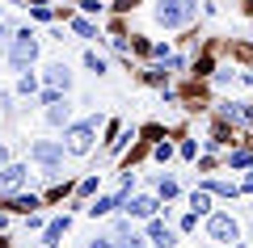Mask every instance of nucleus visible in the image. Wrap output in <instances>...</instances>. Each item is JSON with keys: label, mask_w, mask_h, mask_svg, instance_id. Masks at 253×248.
Segmentation results:
<instances>
[{"label": "nucleus", "mask_w": 253, "mask_h": 248, "mask_svg": "<svg viewBox=\"0 0 253 248\" xmlns=\"http://www.w3.org/2000/svg\"><path fill=\"white\" fill-rule=\"evenodd\" d=\"M9 42V26H4V21H0V46Z\"/></svg>", "instance_id": "nucleus-23"}, {"label": "nucleus", "mask_w": 253, "mask_h": 248, "mask_svg": "<svg viewBox=\"0 0 253 248\" xmlns=\"http://www.w3.org/2000/svg\"><path fill=\"white\" fill-rule=\"evenodd\" d=\"M30 160H38V164H46V169H59V160H63V143H51V139L30 143Z\"/></svg>", "instance_id": "nucleus-5"}, {"label": "nucleus", "mask_w": 253, "mask_h": 248, "mask_svg": "<svg viewBox=\"0 0 253 248\" xmlns=\"http://www.w3.org/2000/svg\"><path fill=\"white\" fill-rule=\"evenodd\" d=\"M156 189H161V198H173V194H177V185H173V181H161Z\"/></svg>", "instance_id": "nucleus-20"}, {"label": "nucleus", "mask_w": 253, "mask_h": 248, "mask_svg": "<svg viewBox=\"0 0 253 248\" xmlns=\"http://www.w3.org/2000/svg\"><path fill=\"white\" fill-rule=\"evenodd\" d=\"M89 248H114V240H93Z\"/></svg>", "instance_id": "nucleus-21"}, {"label": "nucleus", "mask_w": 253, "mask_h": 248, "mask_svg": "<svg viewBox=\"0 0 253 248\" xmlns=\"http://www.w3.org/2000/svg\"><path fill=\"white\" fill-rule=\"evenodd\" d=\"M84 68H89V71H97V76H101V71H106V59H101L97 51H84Z\"/></svg>", "instance_id": "nucleus-15"}, {"label": "nucleus", "mask_w": 253, "mask_h": 248, "mask_svg": "<svg viewBox=\"0 0 253 248\" xmlns=\"http://www.w3.org/2000/svg\"><path fill=\"white\" fill-rule=\"evenodd\" d=\"M156 211H161V202H156V198H148V194L131 198V206H126V214H131V219H152Z\"/></svg>", "instance_id": "nucleus-8"}, {"label": "nucleus", "mask_w": 253, "mask_h": 248, "mask_svg": "<svg viewBox=\"0 0 253 248\" xmlns=\"http://www.w3.org/2000/svg\"><path fill=\"white\" fill-rule=\"evenodd\" d=\"M203 189H207V194H224V198H232V194H236V185H228V181H207Z\"/></svg>", "instance_id": "nucleus-16"}, {"label": "nucleus", "mask_w": 253, "mask_h": 248, "mask_svg": "<svg viewBox=\"0 0 253 248\" xmlns=\"http://www.w3.org/2000/svg\"><path fill=\"white\" fill-rule=\"evenodd\" d=\"M148 240H152L156 248H173V231L165 227L161 219H152V223H148Z\"/></svg>", "instance_id": "nucleus-10"}, {"label": "nucleus", "mask_w": 253, "mask_h": 248, "mask_svg": "<svg viewBox=\"0 0 253 248\" xmlns=\"http://www.w3.org/2000/svg\"><path fill=\"white\" fill-rule=\"evenodd\" d=\"M156 17H161L165 26H181V21L194 17V4H190V0H156Z\"/></svg>", "instance_id": "nucleus-4"}, {"label": "nucleus", "mask_w": 253, "mask_h": 248, "mask_svg": "<svg viewBox=\"0 0 253 248\" xmlns=\"http://www.w3.org/2000/svg\"><path fill=\"white\" fill-rule=\"evenodd\" d=\"M9 206H13V211H21V214H34V206H42V202H38L34 194H13Z\"/></svg>", "instance_id": "nucleus-13"}, {"label": "nucleus", "mask_w": 253, "mask_h": 248, "mask_svg": "<svg viewBox=\"0 0 253 248\" xmlns=\"http://www.w3.org/2000/svg\"><path fill=\"white\" fill-rule=\"evenodd\" d=\"M93 135H97V118H84V122H72L63 126V151H72V156H89L93 151Z\"/></svg>", "instance_id": "nucleus-1"}, {"label": "nucleus", "mask_w": 253, "mask_h": 248, "mask_svg": "<svg viewBox=\"0 0 253 248\" xmlns=\"http://www.w3.org/2000/svg\"><path fill=\"white\" fill-rule=\"evenodd\" d=\"M72 30H76L81 38H93V34H97V30H93V21H84V17H76V21H72Z\"/></svg>", "instance_id": "nucleus-17"}, {"label": "nucleus", "mask_w": 253, "mask_h": 248, "mask_svg": "<svg viewBox=\"0 0 253 248\" xmlns=\"http://www.w3.org/2000/svg\"><path fill=\"white\" fill-rule=\"evenodd\" d=\"M63 231H68V219H51V223H46V244H59Z\"/></svg>", "instance_id": "nucleus-14"}, {"label": "nucleus", "mask_w": 253, "mask_h": 248, "mask_svg": "<svg viewBox=\"0 0 253 248\" xmlns=\"http://www.w3.org/2000/svg\"><path fill=\"white\" fill-rule=\"evenodd\" d=\"M4 164H9V147H4V143H0V169H4Z\"/></svg>", "instance_id": "nucleus-22"}, {"label": "nucleus", "mask_w": 253, "mask_h": 248, "mask_svg": "<svg viewBox=\"0 0 253 248\" xmlns=\"http://www.w3.org/2000/svg\"><path fill=\"white\" fill-rule=\"evenodd\" d=\"M46 122L51 126H72V106H68V97H59L55 106H46Z\"/></svg>", "instance_id": "nucleus-9"}, {"label": "nucleus", "mask_w": 253, "mask_h": 248, "mask_svg": "<svg viewBox=\"0 0 253 248\" xmlns=\"http://www.w3.org/2000/svg\"><path fill=\"white\" fill-rule=\"evenodd\" d=\"M34 59H38V38L30 34V30H21V34H17V38L9 42V63H13V68H21V71H26L30 63H34Z\"/></svg>", "instance_id": "nucleus-2"}, {"label": "nucleus", "mask_w": 253, "mask_h": 248, "mask_svg": "<svg viewBox=\"0 0 253 248\" xmlns=\"http://www.w3.org/2000/svg\"><path fill=\"white\" fill-rule=\"evenodd\" d=\"M148 240L144 236H135V231H131V223H118V244L114 248H144Z\"/></svg>", "instance_id": "nucleus-11"}, {"label": "nucleus", "mask_w": 253, "mask_h": 248, "mask_svg": "<svg viewBox=\"0 0 253 248\" xmlns=\"http://www.w3.org/2000/svg\"><path fill=\"white\" fill-rule=\"evenodd\" d=\"M207 236L215 240V244H232V240H241V223H236L232 214H211L207 219Z\"/></svg>", "instance_id": "nucleus-3"}, {"label": "nucleus", "mask_w": 253, "mask_h": 248, "mask_svg": "<svg viewBox=\"0 0 253 248\" xmlns=\"http://www.w3.org/2000/svg\"><path fill=\"white\" fill-rule=\"evenodd\" d=\"M46 89H55V93L68 97V89H72V71L63 68V63H51V68H46Z\"/></svg>", "instance_id": "nucleus-7"}, {"label": "nucleus", "mask_w": 253, "mask_h": 248, "mask_svg": "<svg viewBox=\"0 0 253 248\" xmlns=\"http://www.w3.org/2000/svg\"><path fill=\"white\" fill-rule=\"evenodd\" d=\"M17 89H21V93H26V97H30V93H38V80H34V76H30V71H26V76H21V80H17Z\"/></svg>", "instance_id": "nucleus-18"}, {"label": "nucleus", "mask_w": 253, "mask_h": 248, "mask_svg": "<svg viewBox=\"0 0 253 248\" xmlns=\"http://www.w3.org/2000/svg\"><path fill=\"white\" fill-rule=\"evenodd\" d=\"M26 181V164H4L0 169V198H13Z\"/></svg>", "instance_id": "nucleus-6"}, {"label": "nucleus", "mask_w": 253, "mask_h": 248, "mask_svg": "<svg viewBox=\"0 0 253 248\" xmlns=\"http://www.w3.org/2000/svg\"><path fill=\"white\" fill-rule=\"evenodd\" d=\"M207 211H211V194L207 189H194V194H190V214L199 219V214H207Z\"/></svg>", "instance_id": "nucleus-12"}, {"label": "nucleus", "mask_w": 253, "mask_h": 248, "mask_svg": "<svg viewBox=\"0 0 253 248\" xmlns=\"http://www.w3.org/2000/svg\"><path fill=\"white\" fill-rule=\"evenodd\" d=\"M249 164V151H232V169H245Z\"/></svg>", "instance_id": "nucleus-19"}, {"label": "nucleus", "mask_w": 253, "mask_h": 248, "mask_svg": "<svg viewBox=\"0 0 253 248\" xmlns=\"http://www.w3.org/2000/svg\"><path fill=\"white\" fill-rule=\"evenodd\" d=\"M245 189H253V173H249V181H245Z\"/></svg>", "instance_id": "nucleus-25"}, {"label": "nucleus", "mask_w": 253, "mask_h": 248, "mask_svg": "<svg viewBox=\"0 0 253 248\" xmlns=\"http://www.w3.org/2000/svg\"><path fill=\"white\" fill-rule=\"evenodd\" d=\"M4 227H9V214H4V211H0V231H4Z\"/></svg>", "instance_id": "nucleus-24"}]
</instances>
